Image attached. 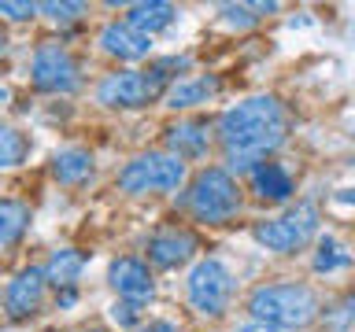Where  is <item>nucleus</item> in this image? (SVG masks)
<instances>
[{"label": "nucleus", "mask_w": 355, "mask_h": 332, "mask_svg": "<svg viewBox=\"0 0 355 332\" xmlns=\"http://www.w3.org/2000/svg\"><path fill=\"white\" fill-rule=\"evenodd\" d=\"M285 129H288V118L274 96L244 100V104L230 107L218 122L222 144H226L233 166H252L255 159L270 155L285 140Z\"/></svg>", "instance_id": "1"}, {"label": "nucleus", "mask_w": 355, "mask_h": 332, "mask_svg": "<svg viewBox=\"0 0 355 332\" xmlns=\"http://www.w3.org/2000/svg\"><path fill=\"white\" fill-rule=\"evenodd\" d=\"M248 310L270 329H304L318 314V295L307 284H263L252 292Z\"/></svg>", "instance_id": "2"}, {"label": "nucleus", "mask_w": 355, "mask_h": 332, "mask_svg": "<svg viewBox=\"0 0 355 332\" xmlns=\"http://www.w3.org/2000/svg\"><path fill=\"white\" fill-rule=\"evenodd\" d=\"M189 210L207 221V225H222V221H230L233 214L241 210V188L237 181L218 170V166H207V170H200L193 177V185H189Z\"/></svg>", "instance_id": "3"}, {"label": "nucleus", "mask_w": 355, "mask_h": 332, "mask_svg": "<svg viewBox=\"0 0 355 332\" xmlns=\"http://www.w3.org/2000/svg\"><path fill=\"white\" fill-rule=\"evenodd\" d=\"M185 181V163L174 159L166 151H148L130 159L119 170V188L130 196H144V192H174Z\"/></svg>", "instance_id": "4"}, {"label": "nucleus", "mask_w": 355, "mask_h": 332, "mask_svg": "<svg viewBox=\"0 0 355 332\" xmlns=\"http://www.w3.org/2000/svg\"><path fill=\"white\" fill-rule=\"evenodd\" d=\"M185 288H189V303H193V310H200V314H207V317H218L222 310L230 306L233 277L218 259H204V262L193 266Z\"/></svg>", "instance_id": "5"}, {"label": "nucleus", "mask_w": 355, "mask_h": 332, "mask_svg": "<svg viewBox=\"0 0 355 332\" xmlns=\"http://www.w3.org/2000/svg\"><path fill=\"white\" fill-rule=\"evenodd\" d=\"M315 229H318V210L311 203H300L296 210H288L282 218L263 221V225L255 229V240H259L266 251L288 255V251L304 248V243L315 237Z\"/></svg>", "instance_id": "6"}, {"label": "nucleus", "mask_w": 355, "mask_h": 332, "mask_svg": "<svg viewBox=\"0 0 355 332\" xmlns=\"http://www.w3.org/2000/svg\"><path fill=\"white\" fill-rule=\"evenodd\" d=\"M30 74H33V85H37L41 93H74L78 82H82L74 55L55 41H44L41 48L33 52Z\"/></svg>", "instance_id": "7"}, {"label": "nucleus", "mask_w": 355, "mask_h": 332, "mask_svg": "<svg viewBox=\"0 0 355 332\" xmlns=\"http://www.w3.org/2000/svg\"><path fill=\"white\" fill-rule=\"evenodd\" d=\"M159 96V85L152 82L144 71H119L107 74L96 89V100L104 107H144Z\"/></svg>", "instance_id": "8"}, {"label": "nucleus", "mask_w": 355, "mask_h": 332, "mask_svg": "<svg viewBox=\"0 0 355 332\" xmlns=\"http://www.w3.org/2000/svg\"><path fill=\"white\" fill-rule=\"evenodd\" d=\"M44 288H49V277H44V270H37V266L15 273V281H8V288H4V310L11 317L37 314L41 303H44Z\"/></svg>", "instance_id": "9"}, {"label": "nucleus", "mask_w": 355, "mask_h": 332, "mask_svg": "<svg viewBox=\"0 0 355 332\" xmlns=\"http://www.w3.org/2000/svg\"><path fill=\"white\" fill-rule=\"evenodd\" d=\"M107 284L115 288L122 299H130V303H144V299H152V292H155L148 266L141 259H130V255L107 266Z\"/></svg>", "instance_id": "10"}, {"label": "nucleus", "mask_w": 355, "mask_h": 332, "mask_svg": "<svg viewBox=\"0 0 355 332\" xmlns=\"http://www.w3.org/2000/svg\"><path fill=\"white\" fill-rule=\"evenodd\" d=\"M196 251V237L189 229H178V225H166L159 232H152L148 237V259L155 266H163V270H174V266H182L193 259Z\"/></svg>", "instance_id": "11"}, {"label": "nucleus", "mask_w": 355, "mask_h": 332, "mask_svg": "<svg viewBox=\"0 0 355 332\" xmlns=\"http://www.w3.org/2000/svg\"><path fill=\"white\" fill-rule=\"evenodd\" d=\"M100 48L107 55H115V59H144L152 52V37H144V33H137L126 22H107L100 30Z\"/></svg>", "instance_id": "12"}, {"label": "nucleus", "mask_w": 355, "mask_h": 332, "mask_svg": "<svg viewBox=\"0 0 355 332\" xmlns=\"http://www.w3.org/2000/svg\"><path fill=\"white\" fill-rule=\"evenodd\" d=\"M166 144H171L174 159H200L207 151V126L204 122H178L166 129Z\"/></svg>", "instance_id": "13"}, {"label": "nucleus", "mask_w": 355, "mask_h": 332, "mask_svg": "<svg viewBox=\"0 0 355 332\" xmlns=\"http://www.w3.org/2000/svg\"><path fill=\"white\" fill-rule=\"evenodd\" d=\"M178 19V8L166 4V0H148V4H133L130 15H126V26H133L137 33L144 37H152V33L166 30L171 22Z\"/></svg>", "instance_id": "14"}, {"label": "nucleus", "mask_w": 355, "mask_h": 332, "mask_svg": "<svg viewBox=\"0 0 355 332\" xmlns=\"http://www.w3.org/2000/svg\"><path fill=\"white\" fill-rule=\"evenodd\" d=\"M52 174L63 185H82L93 177V155L85 148H63L52 155Z\"/></svg>", "instance_id": "15"}, {"label": "nucleus", "mask_w": 355, "mask_h": 332, "mask_svg": "<svg viewBox=\"0 0 355 332\" xmlns=\"http://www.w3.org/2000/svg\"><path fill=\"white\" fill-rule=\"evenodd\" d=\"M215 93H218V77H185V82L171 85L166 104L171 107H196V104H207Z\"/></svg>", "instance_id": "16"}, {"label": "nucleus", "mask_w": 355, "mask_h": 332, "mask_svg": "<svg viewBox=\"0 0 355 332\" xmlns=\"http://www.w3.org/2000/svg\"><path fill=\"white\" fill-rule=\"evenodd\" d=\"M26 229H30V207L22 199H0V248L19 243Z\"/></svg>", "instance_id": "17"}, {"label": "nucleus", "mask_w": 355, "mask_h": 332, "mask_svg": "<svg viewBox=\"0 0 355 332\" xmlns=\"http://www.w3.org/2000/svg\"><path fill=\"white\" fill-rule=\"evenodd\" d=\"M82 270H85V255L74 251V248H63V251L52 255V262H49V270H44V277H49L55 288H74L78 277H82Z\"/></svg>", "instance_id": "18"}, {"label": "nucleus", "mask_w": 355, "mask_h": 332, "mask_svg": "<svg viewBox=\"0 0 355 332\" xmlns=\"http://www.w3.org/2000/svg\"><path fill=\"white\" fill-rule=\"evenodd\" d=\"M255 192L263 199H288L293 196V177H288L277 163H266L255 170Z\"/></svg>", "instance_id": "19"}, {"label": "nucleus", "mask_w": 355, "mask_h": 332, "mask_svg": "<svg viewBox=\"0 0 355 332\" xmlns=\"http://www.w3.org/2000/svg\"><path fill=\"white\" fill-rule=\"evenodd\" d=\"M26 155H30L26 133H19V129H11V126H0V170L19 166Z\"/></svg>", "instance_id": "20"}, {"label": "nucleus", "mask_w": 355, "mask_h": 332, "mask_svg": "<svg viewBox=\"0 0 355 332\" xmlns=\"http://www.w3.org/2000/svg\"><path fill=\"white\" fill-rule=\"evenodd\" d=\"M352 262V255L340 248L337 240H322V248H318V255H315V270L318 273H333V270H340V266H348Z\"/></svg>", "instance_id": "21"}, {"label": "nucleus", "mask_w": 355, "mask_h": 332, "mask_svg": "<svg viewBox=\"0 0 355 332\" xmlns=\"http://www.w3.org/2000/svg\"><path fill=\"white\" fill-rule=\"evenodd\" d=\"M37 11L49 15L52 22H74L85 11V4H55V0H49V4H37Z\"/></svg>", "instance_id": "22"}, {"label": "nucleus", "mask_w": 355, "mask_h": 332, "mask_svg": "<svg viewBox=\"0 0 355 332\" xmlns=\"http://www.w3.org/2000/svg\"><path fill=\"white\" fill-rule=\"evenodd\" d=\"M111 317H115V325H122V329L137 325V303H130V299H122V303H115V306H111Z\"/></svg>", "instance_id": "23"}, {"label": "nucleus", "mask_w": 355, "mask_h": 332, "mask_svg": "<svg viewBox=\"0 0 355 332\" xmlns=\"http://www.w3.org/2000/svg\"><path fill=\"white\" fill-rule=\"evenodd\" d=\"M33 11H37V4H11V0H0V15H8V19H33Z\"/></svg>", "instance_id": "24"}, {"label": "nucleus", "mask_w": 355, "mask_h": 332, "mask_svg": "<svg viewBox=\"0 0 355 332\" xmlns=\"http://www.w3.org/2000/svg\"><path fill=\"white\" fill-rule=\"evenodd\" d=\"M337 310H340V317L329 321V329H333V332H344V329H348V321H355V295H348Z\"/></svg>", "instance_id": "25"}, {"label": "nucleus", "mask_w": 355, "mask_h": 332, "mask_svg": "<svg viewBox=\"0 0 355 332\" xmlns=\"http://www.w3.org/2000/svg\"><path fill=\"white\" fill-rule=\"evenodd\" d=\"M248 11H252V8H222V15H226L230 26H252L255 15H248Z\"/></svg>", "instance_id": "26"}, {"label": "nucleus", "mask_w": 355, "mask_h": 332, "mask_svg": "<svg viewBox=\"0 0 355 332\" xmlns=\"http://www.w3.org/2000/svg\"><path fill=\"white\" fill-rule=\"evenodd\" d=\"M237 332H282V329H270V325H263V321H252V325H241Z\"/></svg>", "instance_id": "27"}, {"label": "nucleus", "mask_w": 355, "mask_h": 332, "mask_svg": "<svg viewBox=\"0 0 355 332\" xmlns=\"http://www.w3.org/2000/svg\"><path fill=\"white\" fill-rule=\"evenodd\" d=\"M137 332H174V325L171 321H152L148 329H137Z\"/></svg>", "instance_id": "28"}, {"label": "nucleus", "mask_w": 355, "mask_h": 332, "mask_svg": "<svg viewBox=\"0 0 355 332\" xmlns=\"http://www.w3.org/2000/svg\"><path fill=\"white\" fill-rule=\"evenodd\" d=\"M340 199H344V203H355V192H352V188H348V192H344Z\"/></svg>", "instance_id": "29"}, {"label": "nucleus", "mask_w": 355, "mask_h": 332, "mask_svg": "<svg viewBox=\"0 0 355 332\" xmlns=\"http://www.w3.org/2000/svg\"><path fill=\"white\" fill-rule=\"evenodd\" d=\"M0 52H4V37H0Z\"/></svg>", "instance_id": "30"}, {"label": "nucleus", "mask_w": 355, "mask_h": 332, "mask_svg": "<svg viewBox=\"0 0 355 332\" xmlns=\"http://www.w3.org/2000/svg\"><path fill=\"white\" fill-rule=\"evenodd\" d=\"M93 332H100V329H93Z\"/></svg>", "instance_id": "31"}]
</instances>
